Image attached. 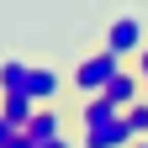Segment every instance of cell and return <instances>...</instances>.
<instances>
[{
    "instance_id": "1",
    "label": "cell",
    "mask_w": 148,
    "mask_h": 148,
    "mask_svg": "<svg viewBox=\"0 0 148 148\" xmlns=\"http://www.w3.org/2000/svg\"><path fill=\"white\" fill-rule=\"evenodd\" d=\"M116 69H122V58H116V53H106V48L85 53V58L74 64V90H79V95H101V90L116 79Z\"/></svg>"
},
{
    "instance_id": "2",
    "label": "cell",
    "mask_w": 148,
    "mask_h": 148,
    "mask_svg": "<svg viewBox=\"0 0 148 148\" xmlns=\"http://www.w3.org/2000/svg\"><path fill=\"white\" fill-rule=\"evenodd\" d=\"M101 48H106V53H116V58H138V53L148 48V42H143V21H138V16H116V21L106 27Z\"/></svg>"
},
{
    "instance_id": "3",
    "label": "cell",
    "mask_w": 148,
    "mask_h": 148,
    "mask_svg": "<svg viewBox=\"0 0 148 148\" xmlns=\"http://www.w3.org/2000/svg\"><path fill=\"white\" fill-rule=\"evenodd\" d=\"M27 95L37 101V106H53L64 95V74L53 69V64H32V74H27Z\"/></svg>"
},
{
    "instance_id": "4",
    "label": "cell",
    "mask_w": 148,
    "mask_h": 148,
    "mask_svg": "<svg viewBox=\"0 0 148 148\" xmlns=\"http://www.w3.org/2000/svg\"><path fill=\"white\" fill-rule=\"evenodd\" d=\"M101 95H106L111 106H116V111H127V106H138V101H143V74L122 64V69H116V79H111V85L101 90Z\"/></svg>"
},
{
    "instance_id": "5",
    "label": "cell",
    "mask_w": 148,
    "mask_h": 148,
    "mask_svg": "<svg viewBox=\"0 0 148 148\" xmlns=\"http://www.w3.org/2000/svg\"><path fill=\"white\" fill-rule=\"evenodd\" d=\"M0 116H5L16 132H27L32 116H37V101H32V95H21V90H0Z\"/></svg>"
},
{
    "instance_id": "6",
    "label": "cell",
    "mask_w": 148,
    "mask_h": 148,
    "mask_svg": "<svg viewBox=\"0 0 148 148\" xmlns=\"http://www.w3.org/2000/svg\"><path fill=\"white\" fill-rule=\"evenodd\" d=\"M111 122H122V111L111 106L106 95H85L79 101V127H85V132H101V127H111Z\"/></svg>"
},
{
    "instance_id": "7",
    "label": "cell",
    "mask_w": 148,
    "mask_h": 148,
    "mask_svg": "<svg viewBox=\"0 0 148 148\" xmlns=\"http://www.w3.org/2000/svg\"><path fill=\"white\" fill-rule=\"evenodd\" d=\"M138 143V132L127 127V111H122V122H111V127H101V132H85L79 138V148H132Z\"/></svg>"
},
{
    "instance_id": "8",
    "label": "cell",
    "mask_w": 148,
    "mask_h": 148,
    "mask_svg": "<svg viewBox=\"0 0 148 148\" xmlns=\"http://www.w3.org/2000/svg\"><path fill=\"white\" fill-rule=\"evenodd\" d=\"M27 138H32V143H53V138H64V116H58V106H37Z\"/></svg>"
},
{
    "instance_id": "9",
    "label": "cell",
    "mask_w": 148,
    "mask_h": 148,
    "mask_svg": "<svg viewBox=\"0 0 148 148\" xmlns=\"http://www.w3.org/2000/svg\"><path fill=\"white\" fill-rule=\"evenodd\" d=\"M27 74H32V64L5 58V64H0V90H21V95H27Z\"/></svg>"
},
{
    "instance_id": "10",
    "label": "cell",
    "mask_w": 148,
    "mask_h": 148,
    "mask_svg": "<svg viewBox=\"0 0 148 148\" xmlns=\"http://www.w3.org/2000/svg\"><path fill=\"white\" fill-rule=\"evenodd\" d=\"M127 127H132L138 138H148V101H138V106H127Z\"/></svg>"
},
{
    "instance_id": "11",
    "label": "cell",
    "mask_w": 148,
    "mask_h": 148,
    "mask_svg": "<svg viewBox=\"0 0 148 148\" xmlns=\"http://www.w3.org/2000/svg\"><path fill=\"white\" fill-rule=\"evenodd\" d=\"M11 138H16V127H11V122H5V116H0V148H5V143H11Z\"/></svg>"
},
{
    "instance_id": "12",
    "label": "cell",
    "mask_w": 148,
    "mask_h": 148,
    "mask_svg": "<svg viewBox=\"0 0 148 148\" xmlns=\"http://www.w3.org/2000/svg\"><path fill=\"white\" fill-rule=\"evenodd\" d=\"M5 148H37V143H32V138H27V132H16V138H11V143H5Z\"/></svg>"
},
{
    "instance_id": "13",
    "label": "cell",
    "mask_w": 148,
    "mask_h": 148,
    "mask_svg": "<svg viewBox=\"0 0 148 148\" xmlns=\"http://www.w3.org/2000/svg\"><path fill=\"white\" fill-rule=\"evenodd\" d=\"M132 69H138V74H143V79H148V48H143V53H138V58H132Z\"/></svg>"
},
{
    "instance_id": "14",
    "label": "cell",
    "mask_w": 148,
    "mask_h": 148,
    "mask_svg": "<svg viewBox=\"0 0 148 148\" xmlns=\"http://www.w3.org/2000/svg\"><path fill=\"white\" fill-rule=\"evenodd\" d=\"M37 148H74L69 138H53V143H37Z\"/></svg>"
},
{
    "instance_id": "15",
    "label": "cell",
    "mask_w": 148,
    "mask_h": 148,
    "mask_svg": "<svg viewBox=\"0 0 148 148\" xmlns=\"http://www.w3.org/2000/svg\"><path fill=\"white\" fill-rule=\"evenodd\" d=\"M132 148H148V138H138V143H132Z\"/></svg>"
},
{
    "instance_id": "16",
    "label": "cell",
    "mask_w": 148,
    "mask_h": 148,
    "mask_svg": "<svg viewBox=\"0 0 148 148\" xmlns=\"http://www.w3.org/2000/svg\"><path fill=\"white\" fill-rule=\"evenodd\" d=\"M143 101H148V79H143Z\"/></svg>"
}]
</instances>
